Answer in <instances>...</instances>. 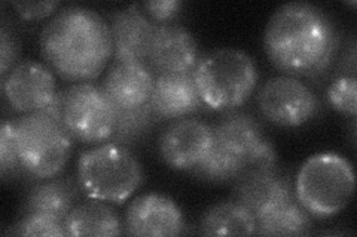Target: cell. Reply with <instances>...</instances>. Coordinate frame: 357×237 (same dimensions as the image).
<instances>
[{"mask_svg":"<svg viewBox=\"0 0 357 237\" xmlns=\"http://www.w3.org/2000/svg\"><path fill=\"white\" fill-rule=\"evenodd\" d=\"M264 47L270 61L287 76H319L326 72L340 47L331 17L316 5L290 2L268 21Z\"/></svg>","mask_w":357,"mask_h":237,"instance_id":"cell-1","label":"cell"},{"mask_svg":"<svg viewBox=\"0 0 357 237\" xmlns=\"http://www.w3.org/2000/svg\"><path fill=\"white\" fill-rule=\"evenodd\" d=\"M40 51L50 69L66 81H93L114 56L110 27L93 9L64 8L43 27Z\"/></svg>","mask_w":357,"mask_h":237,"instance_id":"cell-2","label":"cell"},{"mask_svg":"<svg viewBox=\"0 0 357 237\" xmlns=\"http://www.w3.org/2000/svg\"><path fill=\"white\" fill-rule=\"evenodd\" d=\"M356 190L351 163L337 153H317L301 165L295 199L312 218L328 220L347 208Z\"/></svg>","mask_w":357,"mask_h":237,"instance_id":"cell-3","label":"cell"},{"mask_svg":"<svg viewBox=\"0 0 357 237\" xmlns=\"http://www.w3.org/2000/svg\"><path fill=\"white\" fill-rule=\"evenodd\" d=\"M192 74L203 104L215 111L237 110L258 83L253 58L236 48H222L201 56Z\"/></svg>","mask_w":357,"mask_h":237,"instance_id":"cell-4","label":"cell"},{"mask_svg":"<svg viewBox=\"0 0 357 237\" xmlns=\"http://www.w3.org/2000/svg\"><path fill=\"white\" fill-rule=\"evenodd\" d=\"M143 181L142 165L128 147L103 142L77 161V184L89 199L121 205Z\"/></svg>","mask_w":357,"mask_h":237,"instance_id":"cell-5","label":"cell"},{"mask_svg":"<svg viewBox=\"0 0 357 237\" xmlns=\"http://www.w3.org/2000/svg\"><path fill=\"white\" fill-rule=\"evenodd\" d=\"M40 113L57 119L73 140L85 144L107 142L116 123V108L102 86L77 82L59 91L52 104Z\"/></svg>","mask_w":357,"mask_h":237,"instance_id":"cell-6","label":"cell"},{"mask_svg":"<svg viewBox=\"0 0 357 237\" xmlns=\"http://www.w3.org/2000/svg\"><path fill=\"white\" fill-rule=\"evenodd\" d=\"M14 122L17 152L27 178L40 181L57 177L72 154L70 133L47 113L22 115Z\"/></svg>","mask_w":357,"mask_h":237,"instance_id":"cell-7","label":"cell"},{"mask_svg":"<svg viewBox=\"0 0 357 237\" xmlns=\"http://www.w3.org/2000/svg\"><path fill=\"white\" fill-rule=\"evenodd\" d=\"M258 107L265 120L280 128H299L319 115L320 103L310 86L295 76H275L258 92Z\"/></svg>","mask_w":357,"mask_h":237,"instance_id":"cell-8","label":"cell"},{"mask_svg":"<svg viewBox=\"0 0 357 237\" xmlns=\"http://www.w3.org/2000/svg\"><path fill=\"white\" fill-rule=\"evenodd\" d=\"M213 144V126L195 117H182L172 120L161 131L158 150L165 165L191 172L206 159Z\"/></svg>","mask_w":357,"mask_h":237,"instance_id":"cell-9","label":"cell"},{"mask_svg":"<svg viewBox=\"0 0 357 237\" xmlns=\"http://www.w3.org/2000/svg\"><path fill=\"white\" fill-rule=\"evenodd\" d=\"M8 104L22 115L47 110L57 97V83L50 67L36 61H21L2 77Z\"/></svg>","mask_w":357,"mask_h":237,"instance_id":"cell-10","label":"cell"},{"mask_svg":"<svg viewBox=\"0 0 357 237\" xmlns=\"http://www.w3.org/2000/svg\"><path fill=\"white\" fill-rule=\"evenodd\" d=\"M124 233L143 237H169L186 233V221L176 202L149 193L134 199L127 208Z\"/></svg>","mask_w":357,"mask_h":237,"instance_id":"cell-11","label":"cell"},{"mask_svg":"<svg viewBox=\"0 0 357 237\" xmlns=\"http://www.w3.org/2000/svg\"><path fill=\"white\" fill-rule=\"evenodd\" d=\"M234 200L258 221L275 208L295 199L294 186L275 167L250 169L234 181Z\"/></svg>","mask_w":357,"mask_h":237,"instance_id":"cell-12","label":"cell"},{"mask_svg":"<svg viewBox=\"0 0 357 237\" xmlns=\"http://www.w3.org/2000/svg\"><path fill=\"white\" fill-rule=\"evenodd\" d=\"M116 63H146L158 24L143 14L140 5L116 10L110 19Z\"/></svg>","mask_w":357,"mask_h":237,"instance_id":"cell-13","label":"cell"},{"mask_svg":"<svg viewBox=\"0 0 357 237\" xmlns=\"http://www.w3.org/2000/svg\"><path fill=\"white\" fill-rule=\"evenodd\" d=\"M201 60L198 43L182 26L158 24L146 64L156 74L192 73Z\"/></svg>","mask_w":357,"mask_h":237,"instance_id":"cell-14","label":"cell"},{"mask_svg":"<svg viewBox=\"0 0 357 237\" xmlns=\"http://www.w3.org/2000/svg\"><path fill=\"white\" fill-rule=\"evenodd\" d=\"M149 106L160 120L188 117L204 107L192 73L156 74Z\"/></svg>","mask_w":357,"mask_h":237,"instance_id":"cell-15","label":"cell"},{"mask_svg":"<svg viewBox=\"0 0 357 237\" xmlns=\"http://www.w3.org/2000/svg\"><path fill=\"white\" fill-rule=\"evenodd\" d=\"M155 73L146 63H115L102 89L116 108H136L149 103Z\"/></svg>","mask_w":357,"mask_h":237,"instance_id":"cell-16","label":"cell"},{"mask_svg":"<svg viewBox=\"0 0 357 237\" xmlns=\"http://www.w3.org/2000/svg\"><path fill=\"white\" fill-rule=\"evenodd\" d=\"M215 145L229 154L238 156L245 162V171L249 161L258 145L266 138L259 122L249 113L231 110L227 111L213 126Z\"/></svg>","mask_w":357,"mask_h":237,"instance_id":"cell-17","label":"cell"},{"mask_svg":"<svg viewBox=\"0 0 357 237\" xmlns=\"http://www.w3.org/2000/svg\"><path fill=\"white\" fill-rule=\"evenodd\" d=\"M76 187L70 179L48 178L33 186L22 203V215L38 213L64 221L73 209Z\"/></svg>","mask_w":357,"mask_h":237,"instance_id":"cell-18","label":"cell"},{"mask_svg":"<svg viewBox=\"0 0 357 237\" xmlns=\"http://www.w3.org/2000/svg\"><path fill=\"white\" fill-rule=\"evenodd\" d=\"M67 236H119L124 233L115 211L106 202L89 199L73 206L64 220Z\"/></svg>","mask_w":357,"mask_h":237,"instance_id":"cell-19","label":"cell"},{"mask_svg":"<svg viewBox=\"0 0 357 237\" xmlns=\"http://www.w3.org/2000/svg\"><path fill=\"white\" fill-rule=\"evenodd\" d=\"M198 229L204 236H250L256 234V218L237 200H227L210 206Z\"/></svg>","mask_w":357,"mask_h":237,"instance_id":"cell-20","label":"cell"},{"mask_svg":"<svg viewBox=\"0 0 357 237\" xmlns=\"http://www.w3.org/2000/svg\"><path fill=\"white\" fill-rule=\"evenodd\" d=\"M311 229V215L296 199L286 202L256 221L258 236H305Z\"/></svg>","mask_w":357,"mask_h":237,"instance_id":"cell-21","label":"cell"},{"mask_svg":"<svg viewBox=\"0 0 357 237\" xmlns=\"http://www.w3.org/2000/svg\"><path fill=\"white\" fill-rule=\"evenodd\" d=\"M158 120L149 103L136 108H116L115 129L107 142L130 147L146 137Z\"/></svg>","mask_w":357,"mask_h":237,"instance_id":"cell-22","label":"cell"},{"mask_svg":"<svg viewBox=\"0 0 357 237\" xmlns=\"http://www.w3.org/2000/svg\"><path fill=\"white\" fill-rule=\"evenodd\" d=\"M245 172V162L238 156L227 153L213 144V149L206 156V159L191 174L206 183H234Z\"/></svg>","mask_w":357,"mask_h":237,"instance_id":"cell-23","label":"cell"},{"mask_svg":"<svg viewBox=\"0 0 357 237\" xmlns=\"http://www.w3.org/2000/svg\"><path fill=\"white\" fill-rule=\"evenodd\" d=\"M0 174L5 181L27 177L17 152L14 120H5L0 128Z\"/></svg>","mask_w":357,"mask_h":237,"instance_id":"cell-24","label":"cell"},{"mask_svg":"<svg viewBox=\"0 0 357 237\" xmlns=\"http://www.w3.org/2000/svg\"><path fill=\"white\" fill-rule=\"evenodd\" d=\"M329 104L342 115L354 117L357 113V81L354 76H340L328 88Z\"/></svg>","mask_w":357,"mask_h":237,"instance_id":"cell-25","label":"cell"},{"mask_svg":"<svg viewBox=\"0 0 357 237\" xmlns=\"http://www.w3.org/2000/svg\"><path fill=\"white\" fill-rule=\"evenodd\" d=\"M9 233L17 236H67L64 221L38 213L22 215Z\"/></svg>","mask_w":357,"mask_h":237,"instance_id":"cell-26","label":"cell"},{"mask_svg":"<svg viewBox=\"0 0 357 237\" xmlns=\"http://www.w3.org/2000/svg\"><path fill=\"white\" fill-rule=\"evenodd\" d=\"M183 8V2L181 0H152V2H144L140 5L143 14L149 17L156 24H167V22L176 18Z\"/></svg>","mask_w":357,"mask_h":237,"instance_id":"cell-27","label":"cell"},{"mask_svg":"<svg viewBox=\"0 0 357 237\" xmlns=\"http://www.w3.org/2000/svg\"><path fill=\"white\" fill-rule=\"evenodd\" d=\"M18 51L20 48L13 33L6 28V26H2V30H0V63H2L0 73H2V77L14 67L13 64L17 61Z\"/></svg>","mask_w":357,"mask_h":237,"instance_id":"cell-28","label":"cell"},{"mask_svg":"<svg viewBox=\"0 0 357 237\" xmlns=\"http://www.w3.org/2000/svg\"><path fill=\"white\" fill-rule=\"evenodd\" d=\"M59 2H13V8L17 10L22 19H40L52 15L57 8Z\"/></svg>","mask_w":357,"mask_h":237,"instance_id":"cell-29","label":"cell"}]
</instances>
